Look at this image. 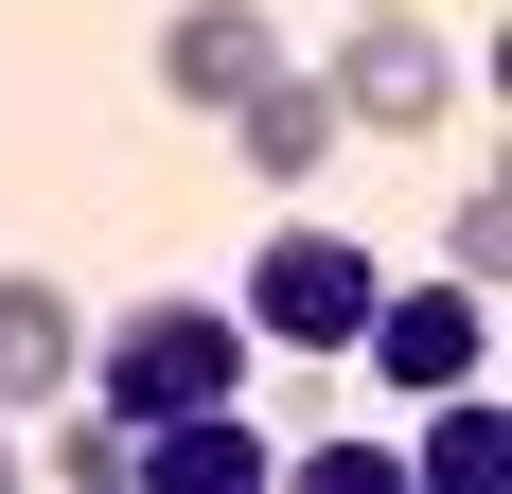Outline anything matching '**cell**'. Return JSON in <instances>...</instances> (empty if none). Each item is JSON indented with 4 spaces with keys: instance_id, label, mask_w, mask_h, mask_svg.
<instances>
[{
    "instance_id": "cell-1",
    "label": "cell",
    "mask_w": 512,
    "mask_h": 494,
    "mask_svg": "<svg viewBox=\"0 0 512 494\" xmlns=\"http://www.w3.org/2000/svg\"><path fill=\"white\" fill-rule=\"evenodd\" d=\"M248 389V318L230 300H124L89 336V406H124V424H159V406H230Z\"/></svg>"
},
{
    "instance_id": "cell-2",
    "label": "cell",
    "mask_w": 512,
    "mask_h": 494,
    "mask_svg": "<svg viewBox=\"0 0 512 494\" xmlns=\"http://www.w3.org/2000/svg\"><path fill=\"white\" fill-rule=\"evenodd\" d=\"M336 124H442V106L477 89V53H442V18H407V0H354V36H336Z\"/></svg>"
},
{
    "instance_id": "cell-3",
    "label": "cell",
    "mask_w": 512,
    "mask_h": 494,
    "mask_svg": "<svg viewBox=\"0 0 512 494\" xmlns=\"http://www.w3.org/2000/svg\"><path fill=\"white\" fill-rule=\"evenodd\" d=\"M248 353H354V318H371V247H336V230H265V265H248Z\"/></svg>"
},
{
    "instance_id": "cell-4",
    "label": "cell",
    "mask_w": 512,
    "mask_h": 494,
    "mask_svg": "<svg viewBox=\"0 0 512 494\" xmlns=\"http://www.w3.org/2000/svg\"><path fill=\"white\" fill-rule=\"evenodd\" d=\"M354 353L371 371H389V389H477V371H495V300L460 283V265H442V283H371V318H354Z\"/></svg>"
},
{
    "instance_id": "cell-5",
    "label": "cell",
    "mask_w": 512,
    "mask_h": 494,
    "mask_svg": "<svg viewBox=\"0 0 512 494\" xmlns=\"http://www.w3.org/2000/svg\"><path fill=\"white\" fill-rule=\"evenodd\" d=\"M265 71H283V18H265V0H177V18H159V106L230 124Z\"/></svg>"
},
{
    "instance_id": "cell-6",
    "label": "cell",
    "mask_w": 512,
    "mask_h": 494,
    "mask_svg": "<svg viewBox=\"0 0 512 494\" xmlns=\"http://www.w3.org/2000/svg\"><path fill=\"white\" fill-rule=\"evenodd\" d=\"M124 477H142V494H248V477H265L248 389H230V406H159V424H124Z\"/></svg>"
},
{
    "instance_id": "cell-7",
    "label": "cell",
    "mask_w": 512,
    "mask_h": 494,
    "mask_svg": "<svg viewBox=\"0 0 512 494\" xmlns=\"http://www.w3.org/2000/svg\"><path fill=\"white\" fill-rule=\"evenodd\" d=\"M89 389V318H71V283H36V265H0V406L36 424V406Z\"/></svg>"
},
{
    "instance_id": "cell-8",
    "label": "cell",
    "mask_w": 512,
    "mask_h": 494,
    "mask_svg": "<svg viewBox=\"0 0 512 494\" xmlns=\"http://www.w3.org/2000/svg\"><path fill=\"white\" fill-rule=\"evenodd\" d=\"M230 142H248V177H265V195H301V177H318L336 142H354V124H336V89H318L301 53H283V71H265L248 106H230Z\"/></svg>"
},
{
    "instance_id": "cell-9",
    "label": "cell",
    "mask_w": 512,
    "mask_h": 494,
    "mask_svg": "<svg viewBox=\"0 0 512 494\" xmlns=\"http://www.w3.org/2000/svg\"><path fill=\"white\" fill-rule=\"evenodd\" d=\"M18 459H36V477H71V494H124V406H89V389H71Z\"/></svg>"
},
{
    "instance_id": "cell-10",
    "label": "cell",
    "mask_w": 512,
    "mask_h": 494,
    "mask_svg": "<svg viewBox=\"0 0 512 494\" xmlns=\"http://www.w3.org/2000/svg\"><path fill=\"white\" fill-rule=\"evenodd\" d=\"M442 265L495 300V265H512V195H495V177H460V212H442Z\"/></svg>"
},
{
    "instance_id": "cell-11",
    "label": "cell",
    "mask_w": 512,
    "mask_h": 494,
    "mask_svg": "<svg viewBox=\"0 0 512 494\" xmlns=\"http://www.w3.org/2000/svg\"><path fill=\"white\" fill-rule=\"evenodd\" d=\"M477 459H495V406H477V389H424V477H477Z\"/></svg>"
},
{
    "instance_id": "cell-12",
    "label": "cell",
    "mask_w": 512,
    "mask_h": 494,
    "mask_svg": "<svg viewBox=\"0 0 512 494\" xmlns=\"http://www.w3.org/2000/svg\"><path fill=\"white\" fill-rule=\"evenodd\" d=\"M0 494H18V406H0Z\"/></svg>"
}]
</instances>
